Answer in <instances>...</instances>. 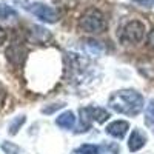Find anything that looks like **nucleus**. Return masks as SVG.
Instances as JSON below:
<instances>
[{"instance_id":"obj_11","label":"nucleus","mask_w":154,"mask_h":154,"mask_svg":"<svg viewBox=\"0 0 154 154\" xmlns=\"http://www.w3.org/2000/svg\"><path fill=\"white\" fill-rule=\"evenodd\" d=\"M145 125L154 133V99L149 100V103L145 108Z\"/></svg>"},{"instance_id":"obj_10","label":"nucleus","mask_w":154,"mask_h":154,"mask_svg":"<svg viewBox=\"0 0 154 154\" xmlns=\"http://www.w3.org/2000/svg\"><path fill=\"white\" fill-rule=\"evenodd\" d=\"M32 29L34 31H31L29 34H31V38H32V40H35V42H46V40H49V38H51L49 31L45 29V28H42V26H32Z\"/></svg>"},{"instance_id":"obj_12","label":"nucleus","mask_w":154,"mask_h":154,"mask_svg":"<svg viewBox=\"0 0 154 154\" xmlns=\"http://www.w3.org/2000/svg\"><path fill=\"white\" fill-rule=\"evenodd\" d=\"M25 116H20V117H16L14 120H12L11 123H9V134L11 136H14V134H17V131L20 130V126L25 123Z\"/></svg>"},{"instance_id":"obj_9","label":"nucleus","mask_w":154,"mask_h":154,"mask_svg":"<svg viewBox=\"0 0 154 154\" xmlns=\"http://www.w3.org/2000/svg\"><path fill=\"white\" fill-rule=\"evenodd\" d=\"M75 123V117H74V112L72 111H65L62 112L59 117L56 119V125L63 128V130H71Z\"/></svg>"},{"instance_id":"obj_8","label":"nucleus","mask_w":154,"mask_h":154,"mask_svg":"<svg viewBox=\"0 0 154 154\" xmlns=\"http://www.w3.org/2000/svg\"><path fill=\"white\" fill-rule=\"evenodd\" d=\"M145 143H146V136L140 130H133V133L130 134V140H128V149L131 152H136L140 148H143Z\"/></svg>"},{"instance_id":"obj_7","label":"nucleus","mask_w":154,"mask_h":154,"mask_svg":"<svg viewBox=\"0 0 154 154\" xmlns=\"http://www.w3.org/2000/svg\"><path fill=\"white\" fill-rule=\"evenodd\" d=\"M128 130H130V123L125 120H116L106 126V133L114 139H123Z\"/></svg>"},{"instance_id":"obj_19","label":"nucleus","mask_w":154,"mask_h":154,"mask_svg":"<svg viewBox=\"0 0 154 154\" xmlns=\"http://www.w3.org/2000/svg\"><path fill=\"white\" fill-rule=\"evenodd\" d=\"M72 154H77V152H72Z\"/></svg>"},{"instance_id":"obj_13","label":"nucleus","mask_w":154,"mask_h":154,"mask_svg":"<svg viewBox=\"0 0 154 154\" xmlns=\"http://www.w3.org/2000/svg\"><path fill=\"white\" fill-rule=\"evenodd\" d=\"M16 16H17V12L12 9L11 6H6V5H2V3H0V19L6 20V19L16 17Z\"/></svg>"},{"instance_id":"obj_16","label":"nucleus","mask_w":154,"mask_h":154,"mask_svg":"<svg viewBox=\"0 0 154 154\" xmlns=\"http://www.w3.org/2000/svg\"><path fill=\"white\" fill-rule=\"evenodd\" d=\"M148 46L154 49V28H152V29L149 31V34H148Z\"/></svg>"},{"instance_id":"obj_2","label":"nucleus","mask_w":154,"mask_h":154,"mask_svg":"<svg viewBox=\"0 0 154 154\" xmlns=\"http://www.w3.org/2000/svg\"><path fill=\"white\" fill-rule=\"evenodd\" d=\"M79 26L85 32L99 34V32L106 29V20H105V16L102 14L100 9H97V8H88L80 16Z\"/></svg>"},{"instance_id":"obj_14","label":"nucleus","mask_w":154,"mask_h":154,"mask_svg":"<svg viewBox=\"0 0 154 154\" xmlns=\"http://www.w3.org/2000/svg\"><path fill=\"white\" fill-rule=\"evenodd\" d=\"M77 152H80V154H99V146L91 145V143H85L77 149Z\"/></svg>"},{"instance_id":"obj_17","label":"nucleus","mask_w":154,"mask_h":154,"mask_svg":"<svg viewBox=\"0 0 154 154\" xmlns=\"http://www.w3.org/2000/svg\"><path fill=\"white\" fill-rule=\"evenodd\" d=\"M6 37H8V35H6V31L0 26V45H3V43L6 42Z\"/></svg>"},{"instance_id":"obj_1","label":"nucleus","mask_w":154,"mask_h":154,"mask_svg":"<svg viewBox=\"0 0 154 154\" xmlns=\"http://www.w3.org/2000/svg\"><path fill=\"white\" fill-rule=\"evenodd\" d=\"M108 105L119 114L137 116L143 108V97L134 89H120L111 94Z\"/></svg>"},{"instance_id":"obj_3","label":"nucleus","mask_w":154,"mask_h":154,"mask_svg":"<svg viewBox=\"0 0 154 154\" xmlns=\"http://www.w3.org/2000/svg\"><path fill=\"white\" fill-rule=\"evenodd\" d=\"M79 116H80V125H79V128H82L80 131L89 130L94 122L103 123V122H106L111 117L106 109L99 108V106H83V108L79 109Z\"/></svg>"},{"instance_id":"obj_5","label":"nucleus","mask_w":154,"mask_h":154,"mask_svg":"<svg viewBox=\"0 0 154 154\" xmlns=\"http://www.w3.org/2000/svg\"><path fill=\"white\" fill-rule=\"evenodd\" d=\"M29 11L37 19H40L42 22H46V23H56L60 19V14L54 8L43 5V3H32L29 6Z\"/></svg>"},{"instance_id":"obj_15","label":"nucleus","mask_w":154,"mask_h":154,"mask_svg":"<svg viewBox=\"0 0 154 154\" xmlns=\"http://www.w3.org/2000/svg\"><path fill=\"white\" fill-rule=\"evenodd\" d=\"M2 148L5 149L6 154H19V146L14 145V143H11V142H3Z\"/></svg>"},{"instance_id":"obj_4","label":"nucleus","mask_w":154,"mask_h":154,"mask_svg":"<svg viewBox=\"0 0 154 154\" xmlns=\"http://www.w3.org/2000/svg\"><path fill=\"white\" fill-rule=\"evenodd\" d=\"M143 35H145V25L139 20H131L123 26L120 32V40L122 43H139L143 40Z\"/></svg>"},{"instance_id":"obj_18","label":"nucleus","mask_w":154,"mask_h":154,"mask_svg":"<svg viewBox=\"0 0 154 154\" xmlns=\"http://www.w3.org/2000/svg\"><path fill=\"white\" fill-rule=\"evenodd\" d=\"M63 106V103H57V105H54L53 108H46V109H43V112H46V114H49L51 111H54V109H60Z\"/></svg>"},{"instance_id":"obj_6","label":"nucleus","mask_w":154,"mask_h":154,"mask_svg":"<svg viewBox=\"0 0 154 154\" xmlns=\"http://www.w3.org/2000/svg\"><path fill=\"white\" fill-rule=\"evenodd\" d=\"M6 57L8 60L12 63V65H22L23 60L26 59V48L19 45V43H14V45H11L8 49H6Z\"/></svg>"}]
</instances>
